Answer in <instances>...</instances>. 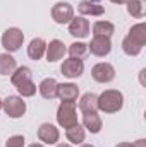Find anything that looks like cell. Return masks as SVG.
Here are the masks:
<instances>
[{"instance_id": "28", "label": "cell", "mask_w": 146, "mask_h": 147, "mask_svg": "<svg viewBox=\"0 0 146 147\" xmlns=\"http://www.w3.org/2000/svg\"><path fill=\"white\" fill-rule=\"evenodd\" d=\"M115 147H146V139H139V140H136V142H120V144H117Z\"/></svg>"}, {"instance_id": "14", "label": "cell", "mask_w": 146, "mask_h": 147, "mask_svg": "<svg viewBox=\"0 0 146 147\" xmlns=\"http://www.w3.org/2000/svg\"><path fill=\"white\" fill-rule=\"evenodd\" d=\"M83 127L91 134H98L103 127V121L98 113H83Z\"/></svg>"}, {"instance_id": "3", "label": "cell", "mask_w": 146, "mask_h": 147, "mask_svg": "<svg viewBox=\"0 0 146 147\" xmlns=\"http://www.w3.org/2000/svg\"><path fill=\"white\" fill-rule=\"evenodd\" d=\"M24 43V33L19 28H9L2 34V46L7 50V53L17 51Z\"/></svg>"}, {"instance_id": "7", "label": "cell", "mask_w": 146, "mask_h": 147, "mask_svg": "<svg viewBox=\"0 0 146 147\" xmlns=\"http://www.w3.org/2000/svg\"><path fill=\"white\" fill-rule=\"evenodd\" d=\"M60 72L67 79H77L84 72V63H83L81 58H72L71 57V58L64 60V63L60 65Z\"/></svg>"}, {"instance_id": "12", "label": "cell", "mask_w": 146, "mask_h": 147, "mask_svg": "<svg viewBox=\"0 0 146 147\" xmlns=\"http://www.w3.org/2000/svg\"><path fill=\"white\" fill-rule=\"evenodd\" d=\"M77 10L81 16H103L105 7L98 0H83L77 5Z\"/></svg>"}, {"instance_id": "13", "label": "cell", "mask_w": 146, "mask_h": 147, "mask_svg": "<svg viewBox=\"0 0 146 147\" xmlns=\"http://www.w3.org/2000/svg\"><path fill=\"white\" fill-rule=\"evenodd\" d=\"M57 87H59V82H57L55 79H52V77H46V79H43V80L40 82L38 91H40L41 98L52 101V99L57 98Z\"/></svg>"}, {"instance_id": "25", "label": "cell", "mask_w": 146, "mask_h": 147, "mask_svg": "<svg viewBox=\"0 0 146 147\" xmlns=\"http://www.w3.org/2000/svg\"><path fill=\"white\" fill-rule=\"evenodd\" d=\"M16 89H17V92H19L23 98H31V96L36 94V84L33 82V79L21 82L19 86H16Z\"/></svg>"}, {"instance_id": "15", "label": "cell", "mask_w": 146, "mask_h": 147, "mask_svg": "<svg viewBox=\"0 0 146 147\" xmlns=\"http://www.w3.org/2000/svg\"><path fill=\"white\" fill-rule=\"evenodd\" d=\"M79 96V87L76 84H59L57 87V98L62 101H76Z\"/></svg>"}, {"instance_id": "9", "label": "cell", "mask_w": 146, "mask_h": 147, "mask_svg": "<svg viewBox=\"0 0 146 147\" xmlns=\"http://www.w3.org/2000/svg\"><path fill=\"white\" fill-rule=\"evenodd\" d=\"M38 139H40L43 144L52 146V144H57V142H59L60 132H59V128H57L55 125H52V123H41L40 128H38Z\"/></svg>"}, {"instance_id": "4", "label": "cell", "mask_w": 146, "mask_h": 147, "mask_svg": "<svg viewBox=\"0 0 146 147\" xmlns=\"http://www.w3.org/2000/svg\"><path fill=\"white\" fill-rule=\"evenodd\" d=\"M2 110L9 118H21L26 113V103L19 96H9L2 101Z\"/></svg>"}, {"instance_id": "31", "label": "cell", "mask_w": 146, "mask_h": 147, "mask_svg": "<svg viewBox=\"0 0 146 147\" xmlns=\"http://www.w3.org/2000/svg\"><path fill=\"white\" fill-rule=\"evenodd\" d=\"M57 147H72V146H69V144H57Z\"/></svg>"}, {"instance_id": "30", "label": "cell", "mask_w": 146, "mask_h": 147, "mask_svg": "<svg viewBox=\"0 0 146 147\" xmlns=\"http://www.w3.org/2000/svg\"><path fill=\"white\" fill-rule=\"evenodd\" d=\"M28 147H45L43 144H31V146H28Z\"/></svg>"}, {"instance_id": "22", "label": "cell", "mask_w": 146, "mask_h": 147, "mask_svg": "<svg viewBox=\"0 0 146 147\" xmlns=\"http://www.w3.org/2000/svg\"><path fill=\"white\" fill-rule=\"evenodd\" d=\"M127 12L136 19H143L146 10V0H127Z\"/></svg>"}, {"instance_id": "23", "label": "cell", "mask_w": 146, "mask_h": 147, "mask_svg": "<svg viewBox=\"0 0 146 147\" xmlns=\"http://www.w3.org/2000/svg\"><path fill=\"white\" fill-rule=\"evenodd\" d=\"M31 77H33V72H31L29 67H17L14 72L10 74V82H12L14 86H19L21 82L29 80Z\"/></svg>"}, {"instance_id": "11", "label": "cell", "mask_w": 146, "mask_h": 147, "mask_svg": "<svg viewBox=\"0 0 146 147\" xmlns=\"http://www.w3.org/2000/svg\"><path fill=\"white\" fill-rule=\"evenodd\" d=\"M69 34L74 38H86L89 34V21L84 19L83 16L81 17H72V21L69 22Z\"/></svg>"}, {"instance_id": "2", "label": "cell", "mask_w": 146, "mask_h": 147, "mask_svg": "<svg viewBox=\"0 0 146 147\" xmlns=\"http://www.w3.org/2000/svg\"><path fill=\"white\" fill-rule=\"evenodd\" d=\"M57 123L62 128H71L77 125V113H76V101H62L57 110Z\"/></svg>"}, {"instance_id": "26", "label": "cell", "mask_w": 146, "mask_h": 147, "mask_svg": "<svg viewBox=\"0 0 146 147\" xmlns=\"http://www.w3.org/2000/svg\"><path fill=\"white\" fill-rule=\"evenodd\" d=\"M67 51H69V55L72 58H83L88 53V45H84L81 41H74L72 45L67 48Z\"/></svg>"}, {"instance_id": "8", "label": "cell", "mask_w": 146, "mask_h": 147, "mask_svg": "<svg viewBox=\"0 0 146 147\" xmlns=\"http://www.w3.org/2000/svg\"><path fill=\"white\" fill-rule=\"evenodd\" d=\"M88 50L95 57H107L112 51V41H110V38L105 36H93L91 43L88 45Z\"/></svg>"}, {"instance_id": "24", "label": "cell", "mask_w": 146, "mask_h": 147, "mask_svg": "<svg viewBox=\"0 0 146 147\" xmlns=\"http://www.w3.org/2000/svg\"><path fill=\"white\" fill-rule=\"evenodd\" d=\"M141 50H143V46H139L136 41H132L129 36H126L122 39V51H124L126 55H129V57H138V55L141 53Z\"/></svg>"}, {"instance_id": "17", "label": "cell", "mask_w": 146, "mask_h": 147, "mask_svg": "<svg viewBox=\"0 0 146 147\" xmlns=\"http://www.w3.org/2000/svg\"><path fill=\"white\" fill-rule=\"evenodd\" d=\"M45 51H46V43H45V39H41V38L31 39V43H29V46H28V57H29L31 60H40V58H43Z\"/></svg>"}, {"instance_id": "16", "label": "cell", "mask_w": 146, "mask_h": 147, "mask_svg": "<svg viewBox=\"0 0 146 147\" xmlns=\"http://www.w3.org/2000/svg\"><path fill=\"white\" fill-rule=\"evenodd\" d=\"M79 110L83 113H96L98 111V96L93 92H86L79 99Z\"/></svg>"}, {"instance_id": "18", "label": "cell", "mask_w": 146, "mask_h": 147, "mask_svg": "<svg viewBox=\"0 0 146 147\" xmlns=\"http://www.w3.org/2000/svg\"><path fill=\"white\" fill-rule=\"evenodd\" d=\"M65 137H67V140H69L71 144H76V146L83 144V142H84V137H86L84 127H81V125L77 123V125H74L71 128H65Z\"/></svg>"}, {"instance_id": "6", "label": "cell", "mask_w": 146, "mask_h": 147, "mask_svg": "<svg viewBox=\"0 0 146 147\" xmlns=\"http://www.w3.org/2000/svg\"><path fill=\"white\" fill-rule=\"evenodd\" d=\"M91 77L100 84H108L115 79V69L107 62H100L91 69Z\"/></svg>"}, {"instance_id": "10", "label": "cell", "mask_w": 146, "mask_h": 147, "mask_svg": "<svg viewBox=\"0 0 146 147\" xmlns=\"http://www.w3.org/2000/svg\"><path fill=\"white\" fill-rule=\"evenodd\" d=\"M65 53H67V48H65V45H64L60 39H52V41L46 45L45 55H46V60H48L50 63L62 60Z\"/></svg>"}, {"instance_id": "29", "label": "cell", "mask_w": 146, "mask_h": 147, "mask_svg": "<svg viewBox=\"0 0 146 147\" xmlns=\"http://www.w3.org/2000/svg\"><path fill=\"white\" fill-rule=\"evenodd\" d=\"M110 2H112V3H119V5H120V3H126L127 0H110Z\"/></svg>"}, {"instance_id": "33", "label": "cell", "mask_w": 146, "mask_h": 147, "mask_svg": "<svg viewBox=\"0 0 146 147\" xmlns=\"http://www.w3.org/2000/svg\"><path fill=\"white\" fill-rule=\"evenodd\" d=\"M0 110H2V99H0Z\"/></svg>"}, {"instance_id": "5", "label": "cell", "mask_w": 146, "mask_h": 147, "mask_svg": "<svg viewBox=\"0 0 146 147\" xmlns=\"http://www.w3.org/2000/svg\"><path fill=\"white\" fill-rule=\"evenodd\" d=\"M74 17V7L69 2H57L52 7V19L57 24H69Z\"/></svg>"}, {"instance_id": "1", "label": "cell", "mask_w": 146, "mask_h": 147, "mask_svg": "<svg viewBox=\"0 0 146 147\" xmlns=\"http://www.w3.org/2000/svg\"><path fill=\"white\" fill-rule=\"evenodd\" d=\"M124 106V94L117 89H107L98 96V110L103 113H117Z\"/></svg>"}, {"instance_id": "20", "label": "cell", "mask_w": 146, "mask_h": 147, "mask_svg": "<svg viewBox=\"0 0 146 147\" xmlns=\"http://www.w3.org/2000/svg\"><path fill=\"white\" fill-rule=\"evenodd\" d=\"M132 41H136L139 46H145L146 45V24L145 22H139V24H134L131 29H129V34Z\"/></svg>"}, {"instance_id": "21", "label": "cell", "mask_w": 146, "mask_h": 147, "mask_svg": "<svg viewBox=\"0 0 146 147\" xmlns=\"http://www.w3.org/2000/svg\"><path fill=\"white\" fill-rule=\"evenodd\" d=\"M115 33V26L108 21H96L93 24V36H105L110 38Z\"/></svg>"}, {"instance_id": "27", "label": "cell", "mask_w": 146, "mask_h": 147, "mask_svg": "<svg viewBox=\"0 0 146 147\" xmlns=\"http://www.w3.org/2000/svg\"><path fill=\"white\" fill-rule=\"evenodd\" d=\"M24 137L23 135H12V137H9L7 139V142H5V147H24Z\"/></svg>"}, {"instance_id": "32", "label": "cell", "mask_w": 146, "mask_h": 147, "mask_svg": "<svg viewBox=\"0 0 146 147\" xmlns=\"http://www.w3.org/2000/svg\"><path fill=\"white\" fill-rule=\"evenodd\" d=\"M81 147H93V146H89V144H81Z\"/></svg>"}, {"instance_id": "19", "label": "cell", "mask_w": 146, "mask_h": 147, "mask_svg": "<svg viewBox=\"0 0 146 147\" xmlns=\"http://www.w3.org/2000/svg\"><path fill=\"white\" fill-rule=\"evenodd\" d=\"M17 69V62L10 53H2L0 55V75H9Z\"/></svg>"}]
</instances>
